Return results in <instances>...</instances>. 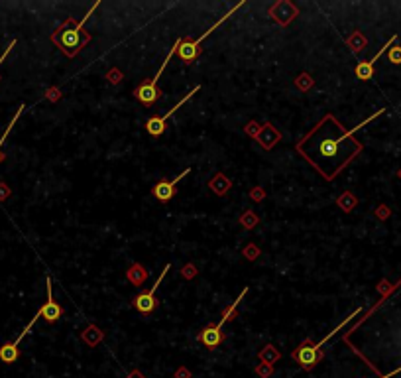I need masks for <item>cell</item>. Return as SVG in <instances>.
Listing matches in <instances>:
<instances>
[{
	"mask_svg": "<svg viewBox=\"0 0 401 378\" xmlns=\"http://www.w3.org/2000/svg\"><path fill=\"white\" fill-rule=\"evenodd\" d=\"M377 115H381V111H377L374 117L366 118L362 124L354 126L352 130H344V126L336 118L327 115L311 132H307L297 142L295 148L327 181H332L362 152V144L354 140V132L366 126Z\"/></svg>",
	"mask_w": 401,
	"mask_h": 378,
	"instance_id": "cell-1",
	"label": "cell"
},
{
	"mask_svg": "<svg viewBox=\"0 0 401 378\" xmlns=\"http://www.w3.org/2000/svg\"><path fill=\"white\" fill-rule=\"evenodd\" d=\"M96 6H98V2H94L93 8H91V10H89V12L83 16V20L77 24L73 30H63V32H61V36H59V40H57V42L61 44V49H63V51H65L69 57L77 55V53H79L83 47L91 42V36H89V34H85V36H83V26H85V22H87V20L93 16V12L96 10Z\"/></svg>",
	"mask_w": 401,
	"mask_h": 378,
	"instance_id": "cell-2",
	"label": "cell"
},
{
	"mask_svg": "<svg viewBox=\"0 0 401 378\" xmlns=\"http://www.w3.org/2000/svg\"><path fill=\"white\" fill-rule=\"evenodd\" d=\"M177 46H179V40L173 44V47L169 49V53L165 55V61L162 63V67L158 69V73H156V77L154 79H150V81H146V83H142L140 87L134 91V97L140 101L142 105H146V107H150V105H154L158 99H160V94H162V91L158 89V79H160V75L164 73L165 65L171 61V57H173V53L177 51Z\"/></svg>",
	"mask_w": 401,
	"mask_h": 378,
	"instance_id": "cell-3",
	"label": "cell"
},
{
	"mask_svg": "<svg viewBox=\"0 0 401 378\" xmlns=\"http://www.w3.org/2000/svg\"><path fill=\"white\" fill-rule=\"evenodd\" d=\"M242 6H244V2L236 4L234 8H232V10L228 12V14H224V16H222V18H220V20H218L216 24H212L211 28H209V30H207V32H205V34H203L201 38H197V40H193V42H185V40H179V46H177V55H179V57H181L183 61H195V59H197V53H199V46H201V42H203V40H207V38H209V36L212 34V32H216V28H218L220 24L224 22V20H228L230 16H234V12L238 10V8H242Z\"/></svg>",
	"mask_w": 401,
	"mask_h": 378,
	"instance_id": "cell-4",
	"label": "cell"
},
{
	"mask_svg": "<svg viewBox=\"0 0 401 378\" xmlns=\"http://www.w3.org/2000/svg\"><path fill=\"white\" fill-rule=\"evenodd\" d=\"M199 91H201V85L193 87V89H191V91H189V93L185 94V97H183V99H181V101H179V103H177V105H175V107H173L169 113H165L164 117L150 118V120L146 122V130H148L152 136H162V134H164V130H165V126H167V120L173 117V115H175V113H177V111H179V109H181V107L187 103L189 99H191V97H193L195 93H199Z\"/></svg>",
	"mask_w": 401,
	"mask_h": 378,
	"instance_id": "cell-5",
	"label": "cell"
},
{
	"mask_svg": "<svg viewBox=\"0 0 401 378\" xmlns=\"http://www.w3.org/2000/svg\"><path fill=\"white\" fill-rule=\"evenodd\" d=\"M169 268H171V264H165L164 272L160 274V278H158V282L154 284V288H150L148 292H144V294H140V296H136L134 298V307L140 311V313H144V315H148V313H152L154 309H156V306H158V302H156V292H158V288H160V284L164 282L165 274L169 272Z\"/></svg>",
	"mask_w": 401,
	"mask_h": 378,
	"instance_id": "cell-6",
	"label": "cell"
},
{
	"mask_svg": "<svg viewBox=\"0 0 401 378\" xmlns=\"http://www.w3.org/2000/svg\"><path fill=\"white\" fill-rule=\"evenodd\" d=\"M191 173V167H187L185 171H181L177 177H173V179H169V181H160V183H156L154 185V197L158 199V201H162V203H167V201H171L173 199V195H175V187H177V183L187 175Z\"/></svg>",
	"mask_w": 401,
	"mask_h": 378,
	"instance_id": "cell-7",
	"label": "cell"
},
{
	"mask_svg": "<svg viewBox=\"0 0 401 378\" xmlns=\"http://www.w3.org/2000/svg\"><path fill=\"white\" fill-rule=\"evenodd\" d=\"M395 42H397V36L389 38V42L381 47V49L377 51V53L374 55V57H372V59H370V61H362V63H358V67H356V77H358V79H362V81H368V79H372V75H374V63H376L377 59L383 55V51H385V49H389V47L393 46Z\"/></svg>",
	"mask_w": 401,
	"mask_h": 378,
	"instance_id": "cell-8",
	"label": "cell"
},
{
	"mask_svg": "<svg viewBox=\"0 0 401 378\" xmlns=\"http://www.w3.org/2000/svg\"><path fill=\"white\" fill-rule=\"evenodd\" d=\"M46 290H47V302L46 306L40 307V311H42V317L49 321V323H53V321H57L61 315H63V309L61 306H57L55 302H53V294H51V278H47L46 280Z\"/></svg>",
	"mask_w": 401,
	"mask_h": 378,
	"instance_id": "cell-9",
	"label": "cell"
},
{
	"mask_svg": "<svg viewBox=\"0 0 401 378\" xmlns=\"http://www.w3.org/2000/svg\"><path fill=\"white\" fill-rule=\"evenodd\" d=\"M199 341H201L207 349H216V347H220V343L224 341V333H222V329H218L216 325H207L205 329L201 331Z\"/></svg>",
	"mask_w": 401,
	"mask_h": 378,
	"instance_id": "cell-10",
	"label": "cell"
},
{
	"mask_svg": "<svg viewBox=\"0 0 401 378\" xmlns=\"http://www.w3.org/2000/svg\"><path fill=\"white\" fill-rule=\"evenodd\" d=\"M18 356H20V349H18L14 343H4V345L0 347V360H2V362L12 364V362L18 360Z\"/></svg>",
	"mask_w": 401,
	"mask_h": 378,
	"instance_id": "cell-11",
	"label": "cell"
},
{
	"mask_svg": "<svg viewBox=\"0 0 401 378\" xmlns=\"http://www.w3.org/2000/svg\"><path fill=\"white\" fill-rule=\"evenodd\" d=\"M246 294H248V288H244V290H242V292H240V296H238V298H236L234 302H232V306H230V307H226V309H224V313H222V317H220V321H218V323H216V327H218V329H222V325H224V323H226V321H228V319H230V317H234V311H236V307L240 306V302H242V300H244V296H246Z\"/></svg>",
	"mask_w": 401,
	"mask_h": 378,
	"instance_id": "cell-12",
	"label": "cell"
},
{
	"mask_svg": "<svg viewBox=\"0 0 401 378\" xmlns=\"http://www.w3.org/2000/svg\"><path fill=\"white\" fill-rule=\"evenodd\" d=\"M259 358H261L263 364H274V362L280 358V351H278L274 345H268V347H263V351L259 353Z\"/></svg>",
	"mask_w": 401,
	"mask_h": 378,
	"instance_id": "cell-13",
	"label": "cell"
},
{
	"mask_svg": "<svg viewBox=\"0 0 401 378\" xmlns=\"http://www.w3.org/2000/svg\"><path fill=\"white\" fill-rule=\"evenodd\" d=\"M24 109H26V107H24V105H20V109H18V111H16V115H14V117H12V120H10V124H8V126H6V130H4V134H2V136H0V164H2V160H4V156H2V146H4V142H6V138H8V134H10V132H12V126H14V124H16V122H18V118H20V115H22V111Z\"/></svg>",
	"mask_w": 401,
	"mask_h": 378,
	"instance_id": "cell-14",
	"label": "cell"
},
{
	"mask_svg": "<svg viewBox=\"0 0 401 378\" xmlns=\"http://www.w3.org/2000/svg\"><path fill=\"white\" fill-rule=\"evenodd\" d=\"M83 339H85V341H87L91 347H94V345H96V343L102 339V333L96 329V327H89V329H87V333L83 335Z\"/></svg>",
	"mask_w": 401,
	"mask_h": 378,
	"instance_id": "cell-15",
	"label": "cell"
},
{
	"mask_svg": "<svg viewBox=\"0 0 401 378\" xmlns=\"http://www.w3.org/2000/svg\"><path fill=\"white\" fill-rule=\"evenodd\" d=\"M389 61L399 65V63H401V47H397V46L389 47Z\"/></svg>",
	"mask_w": 401,
	"mask_h": 378,
	"instance_id": "cell-16",
	"label": "cell"
},
{
	"mask_svg": "<svg viewBox=\"0 0 401 378\" xmlns=\"http://www.w3.org/2000/svg\"><path fill=\"white\" fill-rule=\"evenodd\" d=\"M256 372H258L261 378L272 376V364H259L258 368H256Z\"/></svg>",
	"mask_w": 401,
	"mask_h": 378,
	"instance_id": "cell-17",
	"label": "cell"
},
{
	"mask_svg": "<svg viewBox=\"0 0 401 378\" xmlns=\"http://www.w3.org/2000/svg\"><path fill=\"white\" fill-rule=\"evenodd\" d=\"M16 46V40H12V44H10V46L6 47V49H4V53H2V55H0V65H2V63H4V59H6V57H8V53H10V51H12V47Z\"/></svg>",
	"mask_w": 401,
	"mask_h": 378,
	"instance_id": "cell-18",
	"label": "cell"
},
{
	"mask_svg": "<svg viewBox=\"0 0 401 378\" xmlns=\"http://www.w3.org/2000/svg\"><path fill=\"white\" fill-rule=\"evenodd\" d=\"M175 376H177V378H189V376H191V372H189V370H185V368H179Z\"/></svg>",
	"mask_w": 401,
	"mask_h": 378,
	"instance_id": "cell-19",
	"label": "cell"
},
{
	"mask_svg": "<svg viewBox=\"0 0 401 378\" xmlns=\"http://www.w3.org/2000/svg\"><path fill=\"white\" fill-rule=\"evenodd\" d=\"M399 372H401V366H397L395 370H391L389 374H385V376H381V378H393V376H395V374H399Z\"/></svg>",
	"mask_w": 401,
	"mask_h": 378,
	"instance_id": "cell-20",
	"label": "cell"
},
{
	"mask_svg": "<svg viewBox=\"0 0 401 378\" xmlns=\"http://www.w3.org/2000/svg\"><path fill=\"white\" fill-rule=\"evenodd\" d=\"M6 185H4V183H0V197H6V195H8V191H6Z\"/></svg>",
	"mask_w": 401,
	"mask_h": 378,
	"instance_id": "cell-21",
	"label": "cell"
},
{
	"mask_svg": "<svg viewBox=\"0 0 401 378\" xmlns=\"http://www.w3.org/2000/svg\"><path fill=\"white\" fill-rule=\"evenodd\" d=\"M130 378H144V376H142L140 372H132V374H130Z\"/></svg>",
	"mask_w": 401,
	"mask_h": 378,
	"instance_id": "cell-22",
	"label": "cell"
}]
</instances>
